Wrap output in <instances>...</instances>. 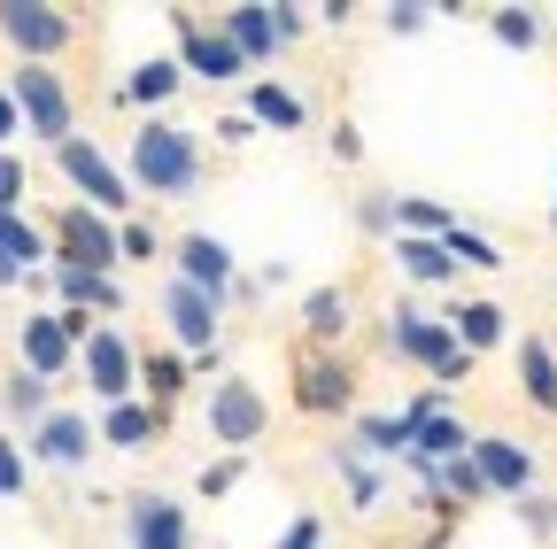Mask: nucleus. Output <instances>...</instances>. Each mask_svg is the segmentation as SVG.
Wrapping results in <instances>:
<instances>
[{
	"instance_id": "obj_1",
	"label": "nucleus",
	"mask_w": 557,
	"mask_h": 549,
	"mask_svg": "<svg viewBox=\"0 0 557 549\" xmlns=\"http://www.w3.org/2000/svg\"><path fill=\"white\" fill-rule=\"evenodd\" d=\"M124 178H132V194H156V201H178V194H194L201 186V140L194 132H178V124H139L132 132V163H124Z\"/></svg>"
},
{
	"instance_id": "obj_2",
	"label": "nucleus",
	"mask_w": 557,
	"mask_h": 549,
	"mask_svg": "<svg viewBox=\"0 0 557 549\" xmlns=\"http://www.w3.org/2000/svg\"><path fill=\"white\" fill-rule=\"evenodd\" d=\"M387 349H395V357H410L434 387H457V379L472 372V357L457 349L449 317H426L418 302H395V310H387Z\"/></svg>"
},
{
	"instance_id": "obj_3",
	"label": "nucleus",
	"mask_w": 557,
	"mask_h": 549,
	"mask_svg": "<svg viewBox=\"0 0 557 549\" xmlns=\"http://www.w3.org/2000/svg\"><path fill=\"white\" fill-rule=\"evenodd\" d=\"M94 333H101V325H94L86 310H39V317H24V333H16L24 372H32V379H54L62 364H78V349H86Z\"/></svg>"
},
{
	"instance_id": "obj_4",
	"label": "nucleus",
	"mask_w": 557,
	"mask_h": 549,
	"mask_svg": "<svg viewBox=\"0 0 557 549\" xmlns=\"http://www.w3.org/2000/svg\"><path fill=\"white\" fill-rule=\"evenodd\" d=\"M54 263H70V271H101V279H116V263H124L116 217L86 210V201H70V210L54 217Z\"/></svg>"
},
{
	"instance_id": "obj_5",
	"label": "nucleus",
	"mask_w": 557,
	"mask_h": 549,
	"mask_svg": "<svg viewBox=\"0 0 557 549\" xmlns=\"http://www.w3.org/2000/svg\"><path fill=\"white\" fill-rule=\"evenodd\" d=\"M295 410H310V419H341L348 402H357V364H348L341 349H295Z\"/></svg>"
},
{
	"instance_id": "obj_6",
	"label": "nucleus",
	"mask_w": 557,
	"mask_h": 549,
	"mask_svg": "<svg viewBox=\"0 0 557 549\" xmlns=\"http://www.w3.org/2000/svg\"><path fill=\"white\" fill-rule=\"evenodd\" d=\"M54 163H62V178L86 194V210H101V217H124L132 210V178H124V163H109L94 140H78V132H70V140L54 148Z\"/></svg>"
},
{
	"instance_id": "obj_7",
	"label": "nucleus",
	"mask_w": 557,
	"mask_h": 549,
	"mask_svg": "<svg viewBox=\"0 0 557 549\" xmlns=\"http://www.w3.org/2000/svg\"><path fill=\"white\" fill-rule=\"evenodd\" d=\"M163 325H171V340H178V357L209 364V349H218V333H225V302L201 295V287H186L178 271H171V279H163Z\"/></svg>"
},
{
	"instance_id": "obj_8",
	"label": "nucleus",
	"mask_w": 557,
	"mask_h": 549,
	"mask_svg": "<svg viewBox=\"0 0 557 549\" xmlns=\"http://www.w3.org/2000/svg\"><path fill=\"white\" fill-rule=\"evenodd\" d=\"M9 101H16V116L39 132V140H70V132H78V124H70V86L54 78V62H16V78H9Z\"/></svg>"
},
{
	"instance_id": "obj_9",
	"label": "nucleus",
	"mask_w": 557,
	"mask_h": 549,
	"mask_svg": "<svg viewBox=\"0 0 557 549\" xmlns=\"http://www.w3.org/2000/svg\"><path fill=\"white\" fill-rule=\"evenodd\" d=\"M263 426H271V402H263V387L256 379H218L209 387V434L225 441V457H240V449H256L263 441Z\"/></svg>"
},
{
	"instance_id": "obj_10",
	"label": "nucleus",
	"mask_w": 557,
	"mask_h": 549,
	"mask_svg": "<svg viewBox=\"0 0 557 549\" xmlns=\"http://www.w3.org/2000/svg\"><path fill=\"white\" fill-rule=\"evenodd\" d=\"M0 39H9L24 62H54L70 39H78V24H70V9H47V0H0Z\"/></svg>"
},
{
	"instance_id": "obj_11",
	"label": "nucleus",
	"mask_w": 557,
	"mask_h": 549,
	"mask_svg": "<svg viewBox=\"0 0 557 549\" xmlns=\"http://www.w3.org/2000/svg\"><path fill=\"white\" fill-rule=\"evenodd\" d=\"M78 372H86V387L101 395V410L109 402H132L139 395V357H132V340H124V325H101L86 349H78Z\"/></svg>"
},
{
	"instance_id": "obj_12",
	"label": "nucleus",
	"mask_w": 557,
	"mask_h": 549,
	"mask_svg": "<svg viewBox=\"0 0 557 549\" xmlns=\"http://www.w3.org/2000/svg\"><path fill=\"white\" fill-rule=\"evenodd\" d=\"M171 32H178V71L186 78H218V86H233L248 62H240V47L225 39V24L209 32L201 16H186V9H171Z\"/></svg>"
},
{
	"instance_id": "obj_13",
	"label": "nucleus",
	"mask_w": 557,
	"mask_h": 549,
	"mask_svg": "<svg viewBox=\"0 0 557 549\" xmlns=\"http://www.w3.org/2000/svg\"><path fill=\"white\" fill-rule=\"evenodd\" d=\"M124 541L132 549H194V519H186V503L178 496H132L124 503Z\"/></svg>"
},
{
	"instance_id": "obj_14",
	"label": "nucleus",
	"mask_w": 557,
	"mask_h": 549,
	"mask_svg": "<svg viewBox=\"0 0 557 549\" xmlns=\"http://www.w3.org/2000/svg\"><path fill=\"white\" fill-rule=\"evenodd\" d=\"M171 263H178V279H186V287H201V295H218V302H233V295H240V271H233V248H225L218 233H178Z\"/></svg>"
},
{
	"instance_id": "obj_15",
	"label": "nucleus",
	"mask_w": 557,
	"mask_h": 549,
	"mask_svg": "<svg viewBox=\"0 0 557 549\" xmlns=\"http://www.w3.org/2000/svg\"><path fill=\"white\" fill-rule=\"evenodd\" d=\"M94 449H101V426L86 419V410H47V419L32 426V457L54 464V472H78Z\"/></svg>"
},
{
	"instance_id": "obj_16",
	"label": "nucleus",
	"mask_w": 557,
	"mask_h": 549,
	"mask_svg": "<svg viewBox=\"0 0 557 549\" xmlns=\"http://www.w3.org/2000/svg\"><path fill=\"white\" fill-rule=\"evenodd\" d=\"M472 464L487 479V496H534V449L511 441V434H472Z\"/></svg>"
},
{
	"instance_id": "obj_17",
	"label": "nucleus",
	"mask_w": 557,
	"mask_h": 549,
	"mask_svg": "<svg viewBox=\"0 0 557 549\" xmlns=\"http://www.w3.org/2000/svg\"><path fill=\"white\" fill-rule=\"evenodd\" d=\"M54 295H62V310H86V317H116L124 310L116 279H101V271H70V263H54Z\"/></svg>"
},
{
	"instance_id": "obj_18",
	"label": "nucleus",
	"mask_w": 557,
	"mask_h": 549,
	"mask_svg": "<svg viewBox=\"0 0 557 549\" xmlns=\"http://www.w3.org/2000/svg\"><path fill=\"white\" fill-rule=\"evenodd\" d=\"M163 426H171V419H163L156 402H139V395H132V402H109V410H101V441H109V449H148V441H156Z\"/></svg>"
},
{
	"instance_id": "obj_19",
	"label": "nucleus",
	"mask_w": 557,
	"mask_h": 549,
	"mask_svg": "<svg viewBox=\"0 0 557 549\" xmlns=\"http://www.w3.org/2000/svg\"><path fill=\"white\" fill-rule=\"evenodd\" d=\"M248 116H256L263 132H310V101H302L295 86H278V78H256V86H248Z\"/></svg>"
},
{
	"instance_id": "obj_20",
	"label": "nucleus",
	"mask_w": 557,
	"mask_h": 549,
	"mask_svg": "<svg viewBox=\"0 0 557 549\" xmlns=\"http://www.w3.org/2000/svg\"><path fill=\"white\" fill-rule=\"evenodd\" d=\"M225 39L240 47V62H271V54H278L271 0H240V9H225Z\"/></svg>"
},
{
	"instance_id": "obj_21",
	"label": "nucleus",
	"mask_w": 557,
	"mask_h": 549,
	"mask_svg": "<svg viewBox=\"0 0 557 549\" xmlns=\"http://www.w3.org/2000/svg\"><path fill=\"white\" fill-rule=\"evenodd\" d=\"M186 379H194V357H178V349H156V357H139V402H156L163 419H171V402L186 395Z\"/></svg>"
},
{
	"instance_id": "obj_22",
	"label": "nucleus",
	"mask_w": 557,
	"mask_h": 549,
	"mask_svg": "<svg viewBox=\"0 0 557 549\" xmlns=\"http://www.w3.org/2000/svg\"><path fill=\"white\" fill-rule=\"evenodd\" d=\"M519 387H527V402L542 410V419H557V349L542 333L519 340Z\"/></svg>"
},
{
	"instance_id": "obj_23",
	"label": "nucleus",
	"mask_w": 557,
	"mask_h": 549,
	"mask_svg": "<svg viewBox=\"0 0 557 549\" xmlns=\"http://www.w3.org/2000/svg\"><path fill=\"white\" fill-rule=\"evenodd\" d=\"M302 333H310V349H341L348 340V295L341 287H310L302 295Z\"/></svg>"
},
{
	"instance_id": "obj_24",
	"label": "nucleus",
	"mask_w": 557,
	"mask_h": 549,
	"mask_svg": "<svg viewBox=\"0 0 557 549\" xmlns=\"http://www.w3.org/2000/svg\"><path fill=\"white\" fill-rule=\"evenodd\" d=\"M465 449H472V434H465L457 410H442V419H418V434H410V457H418V464H457Z\"/></svg>"
},
{
	"instance_id": "obj_25",
	"label": "nucleus",
	"mask_w": 557,
	"mask_h": 549,
	"mask_svg": "<svg viewBox=\"0 0 557 549\" xmlns=\"http://www.w3.org/2000/svg\"><path fill=\"white\" fill-rule=\"evenodd\" d=\"M395 263H403V279H418V287H442V279H457V255H449V240H410V233H395Z\"/></svg>"
},
{
	"instance_id": "obj_26",
	"label": "nucleus",
	"mask_w": 557,
	"mask_h": 549,
	"mask_svg": "<svg viewBox=\"0 0 557 549\" xmlns=\"http://www.w3.org/2000/svg\"><path fill=\"white\" fill-rule=\"evenodd\" d=\"M504 325H511V317H504L496 302H457V310H449V333H457L465 357H487V349L504 340Z\"/></svg>"
},
{
	"instance_id": "obj_27",
	"label": "nucleus",
	"mask_w": 557,
	"mask_h": 549,
	"mask_svg": "<svg viewBox=\"0 0 557 549\" xmlns=\"http://www.w3.org/2000/svg\"><path fill=\"white\" fill-rule=\"evenodd\" d=\"M395 233H410V240H449V233H457V217H449V201L395 194Z\"/></svg>"
},
{
	"instance_id": "obj_28",
	"label": "nucleus",
	"mask_w": 557,
	"mask_h": 549,
	"mask_svg": "<svg viewBox=\"0 0 557 549\" xmlns=\"http://www.w3.org/2000/svg\"><path fill=\"white\" fill-rule=\"evenodd\" d=\"M186 86V71H178V62L171 54H156V62H139V71H132V86H124V101H139V109H163L171 93Z\"/></svg>"
},
{
	"instance_id": "obj_29",
	"label": "nucleus",
	"mask_w": 557,
	"mask_h": 549,
	"mask_svg": "<svg viewBox=\"0 0 557 549\" xmlns=\"http://www.w3.org/2000/svg\"><path fill=\"white\" fill-rule=\"evenodd\" d=\"M333 472L348 479V503H357V511L380 503V472H372V457H364L357 441H341V449H333Z\"/></svg>"
},
{
	"instance_id": "obj_30",
	"label": "nucleus",
	"mask_w": 557,
	"mask_h": 549,
	"mask_svg": "<svg viewBox=\"0 0 557 549\" xmlns=\"http://www.w3.org/2000/svg\"><path fill=\"white\" fill-rule=\"evenodd\" d=\"M0 255H9V263H24V271H54V255H47V233L32 225V217H0Z\"/></svg>"
},
{
	"instance_id": "obj_31",
	"label": "nucleus",
	"mask_w": 557,
	"mask_h": 549,
	"mask_svg": "<svg viewBox=\"0 0 557 549\" xmlns=\"http://www.w3.org/2000/svg\"><path fill=\"white\" fill-rule=\"evenodd\" d=\"M357 449L364 457H410V419H357Z\"/></svg>"
},
{
	"instance_id": "obj_32",
	"label": "nucleus",
	"mask_w": 557,
	"mask_h": 549,
	"mask_svg": "<svg viewBox=\"0 0 557 549\" xmlns=\"http://www.w3.org/2000/svg\"><path fill=\"white\" fill-rule=\"evenodd\" d=\"M0 402H9V419L39 426V419H47V379H32V372H9V387H0Z\"/></svg>"
},
{
	"instance_id": "obj_33",
	"label": "nucleus",
	"mask_w": 557,
	"mask_h": 549,
	"mask_svg": "<svg viewBox=\"0 0 557 549\" xmlns=\"http://www.w3.org/2000/svg\"><path fill=\"white\" fill-rule=\"evenodd\" d=\"M487 32H496L511 54H527V47H542V16L534 9H496V16H487Z\"/></svg>"
},
{
	"instance_id": "obj_34",
	"label": "nucleus",
	"mask_w": 557,
	"mask_h": 549,
	"mask_svg": "<svg viewBox=\"0 0 557 549\" xmlns=\"http://www.w3.org/2000/svg\"><path fill=\"white\" fill-rule=\"evenodd\" d=\"M442 488H449V503H457V511L487 496V479H480V464H472V449H465L457 464H442Z\"/></svg>"
},
{
	"instance_id": "obj_35",
	"label": "nucleus",
	"mask_w": 557,
	"mask_h": 549,
	"mask_svg": "<svg viewBox=\"0 0 557 549\" xmlns=\"http://www.w3.org/2000/svg\"><path fill=\"white\" fill-rule=\"evenodd\" d=\"M449 255H457V271H465V263H480V271H496V263H504V248L487 240V233H472V225L449 233Z\"/></svg>"
},
{
	"instance_id": "obj_36",
	"label": "nucleus",
	"mask_w": 557,
	"mask_h": 549,
	"mask_svg": "<svg viewBox=\"0 0 557 549\" xmlns=\"http://www.w3.org/2000/svg\"><path fill=\"white\" fill-rule=\"evenodd\" d=\"M24 488H32V457H24L9 434H0V503H16Z\"/></svg>"
},
{
	"instance_id": "obj_37",
	"label": "nucleus",
	"mask_w": 557,
	"mask_h": 549,
	"mask_svg": "<svg viewBox=\"0 0 557 549\" xmlns=\"http://www.w3.org/2000/svg\"><path fill=\"white\" fill-rule=\"evenodd\" d=\"M116 240H124V263H148L163 240H156V225L148 217H132V225H116Z\"/></svg>"
},
{
	"instance_id": "obj_38",
	"label": "nucleus",
	"mask_w": 557,
	"mask_h": 549,
	"mask_svg": "<svg viewBox=\"0 0 557 549\" xmlns=\"http://www.w3.org/2000/svg\"><path fill=\"white\" fill-rule=\"evenodd\" d=\"M240 472H248V457H218V464H201V496H225V488H240Z\"/></svg>"
},
{
	"instance_id": "obj_39",
	"label": "nucleus",
	"mask_w": 557,
	"mask_h": 549,
	"mask_svg": "<svg viewBox=\"0 0 557 549\" xmlns=\"http://www.w3.org/2000/svg\"><path fill=\"white\" fill-rule=\"evenodd\" d=\"M519 519L527 534H557V496H519Z\"/></svg>"
},
{
	"instance_id": "obj_40",
	"label": "nucleus",
	"mask_w": 557,
	"mask_h": 549,
	"mask_svg": "<svg viewBox=\"0 0 557 549\" xmlns=\"http://www.w3.org/2000/svg\"><path fill=\"white\" fill-rule=\"evenodd\" d=\"M357 225H364V233H395V194H372V201H357Z\"/></svg>"
},
{
	"instance_id": "obj_41",
	"label": "nucleus",
	"mask_w": 557,
	"mask_h": 549,
	"mask_svg": "<svg viewBox=\"0 0 557 549\" xmlns=\"http://www.w3.org/2000/svg\"><path fill=\"white\" fill-rule=\"evenodd\" d=\"M16 201H24V163L0 155V217H16Z\"/></svg>"
},
{
	"instance_id": "obj_42",
	"label": "nucleus",
	"mask_w": 557,
	"mask_h": 549,
	"mask_svg": "<svg viewBox=\"0 0 557 549\" xmlns=\"http://www.w3.org/2000/svg\"><path fill=\"white\" fill-rule=\"evenodd\" d=\"M318 541H325V519H318V511H302L287 534H278V549H318Z\"/></svg>"
},
{
	"instance_id": "obj_43",
	"label": "nucleus",
	"mask_w": 557,
	"mask_h": 549,
	"mask_svg": "<svg viewBox=\"0 0 557 549\" xmlns=\"http://www.w3.org/2000/svg\"><path fill=\"white\" fill-rule=\"evenodd\" d=\"M426 16H434L426 0H395V9H387V32H403V39H410L418 24H426Z\"/></svg>"
},
{
	"instance_id": "obj_44",
	"label": "nucleus",
	"mask_w": 557,
	"mask_h": 549,
	"mask_svg": "<svg viewBox=\"0 0 557 549\" xmlns=\"http://www.w3.org/2000/svg\"><path fill=\"white\" fill-rule=\"evenodd\" d=\"M256 132H263V124H256V116L240 109V116H225V124H218V140H225V148H248V140H256Z\"/></svg>"
},
{
	"instance_id": "obj_45",
	"label": "nucleus",
	"mask_w": 557,
	"mask_h": 549,
	"mask_svg": "<svg viewBox=\"0 0 557 549\" xmlns=\"http://www.w3.org/2000/svg\"><path fill=\"white\" fill-rule=\"evenodd\" d=\"M271 24H278V47H295V39L310 32V16H302V9H271Z\"/></svg>"
},
{
	"instance_id": "obj_46",
	"label": "nucleus",
	"mask_w": 557,
	"mask_h": 549,
	"mask_svg": "<svg viewBox=\"0 0 557 549\" xmlns=\"http://www.w3.org/2000/svg\"><path fill=\"white\" fill-rule=\"evenodd\" d=\"M24 132V116H16V101H9V86H0V155H9V140Z\"/></svg>"
},
{
	"instance_id": "obj_47",
	"label": "nucleus",
	"mask_w": 557,
	"mask_h": 549,
	"mask_svg": "<svg viewBox=\"0 0 557 549\" xmlns=\"http://www.w3.org/2000/svg\"><path fill=\"white\" fill-rule=\"evenodd\" d=\"M333 155H341V163H357V155H364V140H357V124H333Z\"/></svg>"
},
{
	"instance_id": "obj_48",
	"label": "nucleus",
	"mask_w": 557,
	"mask_h": 549,
	"mask_svg": "<svg viewBox=\"0 0 557 549\" xmlns=\"http://www.w3.org/2000/svg\"><path fill=\"white\" fill-rule=\"evenodd\" d=\"M24 279H32V271H24V263H9V255H0V287H24Z\"/></svg>"
},
{
	"instance_id": "obj_49",
	"label": "nucleus",
	"mask_w": 557,
	"mask_h": 549,
	"mask_svg": "<svg viewBox=\"0 0 557 549\" xmlns=\"http://www.w3.org/2000/svg\"><path fill=\"white\" fill-rule=\"evenodd\" d=\"M549 225H557V201H549Z\"/></svg>"
}]
</instances>
